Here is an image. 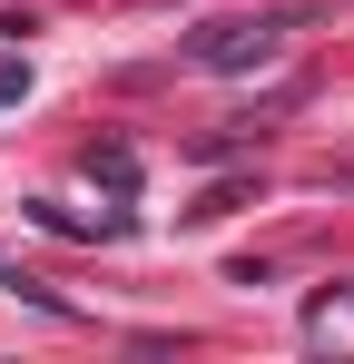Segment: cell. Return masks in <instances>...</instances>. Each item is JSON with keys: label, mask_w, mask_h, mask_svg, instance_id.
Wrapping results in <instances>:
<instances>
[{"label": "cell", "mask_w": 354, "mask_h": 364, "mask_svg": "<svg viewBox=\"0 0 354 364\" xmlns=\"http://www.w3.org/2000/svg\"><path fill=\"white\" fill-rule=\"evenodd\" d=\"M20 89H30V69H0V109H10V99H20Z\"/></svg>", "instance_id": "cell-2"}, {"label": "cell", "mask_w": 354, "mask_h": 364, "mask_svg": "<svg viewBox=\"0 0 354 364\" xmlns=\"http://www.w3.org/2000/svg\"><path fill=\"white\" fill-rule=\"evenodd\" d=\"M276 40H286V20H217V30H197L187 50H197V69H266Z\"/></svg>", "instance_id": "cell-1"}]
</instances>
